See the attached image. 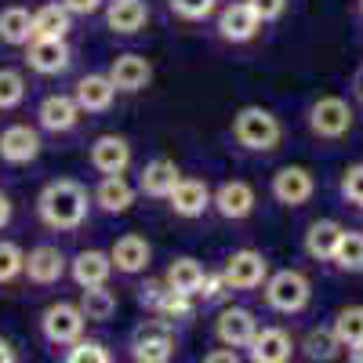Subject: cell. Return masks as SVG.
Wrapping results in <instances>:
<instances>
[{
    "mask_svg": "<svg viewBox=\"0 0 363 363\" xmlns=\"http://www.w3.org/2000/svg\"><path fill=\"white\" fill-rule=\"evenodd\" d=\"M66 363H113L109 349L102 342H73V349L66 352Z\"/></svg>",
    "mask_w": 363,
    "mask_h": 363,
    "instance_id": "8d00e7d4",
    "label": "cell"
},
{
    "mask_svg": "<svg viewBox=\"0 0 363 363\" xmlns=\"http://www.w3.org/2000/svg\"><path fill=\"white\" fill-rule=\"evenodd\" d=\"M109 262L116 272H124V277H138V272L149 269V262H153V247H149V240L138 236V233H124L116 240V244L109 247Z\"/></svg>",
    "mask_w": 363,
    "mask_h": 363,
    "instance_id": "9a60e30c",
    "label": "cell"
},
{
    "mask_svg": "<svg viewBox=\"0 0 363 363\" xmlns=\"http://www.w3.org/2000/svg\"><path fill=\"white\" fill-rule=\"evenodd\" d=\"M247 4L255 8V15L262 22H277L284 11H287V0H247Z\"/></svg>",
    "mask_w": 363,
    "mask_h": 363,
    "instance_id": "60d3db41",
    "label": "cell"
},
{
    "mask_svg": "<svg viewBox=\"0 0 363 363\" xmlns=\"http://www.w3.org/2000/svg\"><path fill=\"white\" fill-rule=\"evenodd\" d=\"M167 8L182 22H203L218 11V0H167Z\"/></svg>",
    "mask_w": 363,
    "mask_h": 363,
    "instance_id": "836d02e7",
    "label": "cell"
},
{
    "mask_svg": "<svg viewBox=\"0 0 363 363\" xmlns=\"http://www.w3.org/2000/svg\"><path fill=\"white\" fill-rule=\"evenodd\" d=\"M109 80L116 91H124V95H138V91L149 87V80H153V66H149L145 55H116L113 66H109Z\"/></svg>",
    "mask_w": 363,
    "mask_h": 363,
    "instance_id": "5bb4252c",
    "label": "cell"
},
{
    "mask_svg": "<svg viewBox=\"0 0 363 363\" xmlns=\"http://www.w3.org/2000/svg\"><path fill=\"white\" fill-rule=\"evenodd\" d=\"M338 352H342V342L335 335V327H313L309 335H306V356L309 359L327 363V359H335Z\"/></svg>",
    "mask_w": 363,
    "mask_h": 363,
    "instance_id": "1f68e13d",
    "label": "cell"
},
{
    "mask_svg": "<svg viewBox=\"0 0 363 363\" xmlns=\"http://www.w3.org/2000/svg\"><path fill=\"white\" fill-rule=\"evenodd\" d=\"M22 265H26L22 247L18 244H8V240H0V284L15 280L18 272H22Z\"/></svg>",
    "mask_w": 363,
    "mask_h": 363,
    "instance_id": "74e56055",
    "label": "cell"
},
{
    "mask_svg": "<svg viewBox=\"0 0 363 363\" xmlns=\"http://www.w3.org/2000/svg\"><path fill=\"white\" fill-rule=\"evenodd\" d=\"M26 99V77L18 69H0V109H15Z\"/></svg>",
    "mask_w": 363,
    "mask_h": 363,
    "instance_id": "e575fe53",
    "label": "cell"
},
{
    "mask_svg": "<svg viewBox=\"0 0 363 363\" xmlns=\"http://www.w3.org/2000/svg\"><path fill=\"white\" fill-rule=\"evenodd\" d=\"M69 272L80 291L87 287H106L109 284V272H113V262L106 251H80L73 262H69Z\"/></svg>",
    "mask_w": 363,
    "mask_h": 363,
    "instance_id": "484cf974",
    "label": "cell"
},
{
    "mask_svg": "<svg viewBox=\"0 0 363 363\" xmlns=\"http://www.w3.org/2000/svg\"><path fill=\"white\" fill-rule=\"evenodd\" d=\"M58 4H62L69 15H84V18H87V15H95L106 0H58Z\"/></svg>",
    "mask_w": 363,
    "mask_h": 363,
    "instance_id": "b9f144b4",
    "label": "cell"
},
{
    "mask_svg": "<svg viewBox=\"0 0 363 363\" xmlns=\"http://www.w3.org/2000/svg\"><path fill=\"white\" fill-rule=\"evenodd\" d=\"M247 352H251V363H291L294 342L280 327H258V335L251 338Z\"/></svg>",
    "mask_w": 363,
    "mask_h": 363,
    "instance_id": "7402d4cb",
    "label": "cell"
},
{
    "mask_svg": "<svg viewBox=\"0 0 363 363\" xmlns=\"http://www.w3.org/2000/svg\"><path fill=\"white\" fill-rule=\"evenodd\" d=\"M203 272H207V269H203L196 258H174V262L167 265V272H164V284H167V291H174V294H196Z\"/></svg>",
    "mask_w": 363,
    "mask_h": 363,
    "instance_id": "83f0119b",
    "label": "cell"
},
{
    "mask_svg": "<svg viewBox=\"0 0 363 363\" xmlns=\"http://www.w3.org/2000/svg\"><path fill=\"white\" fill-rule=\"evenodd\" d=\"M349 363H363V342L349 349Z\"/></svg>",
    "mask_w": 363,
    "mask_h": 363,
    "instance_id": "bcb514c9",
    "label": "cell"
},
{
    "mask_svg": "<svg viewBox=\"0 0 363 363\" xmlns=\"http://www.w3.org/2000/svg\"><path fill=\"white\" fill-rule=\"evenodd\" d=\"M22 272L29 277V284H40V287H51L62 280V272H66V255L58 251L55 244H40L26 255V265Z\"/></svg>",
    "mask_w": 363,
    "mask_h": 363,
    "instance_id": "ffe728a7",
    "label": "cell"
},
{
    "mask_svg": "<svg viewBox=\"0 0 363 363\" xmlns=\"http://www.w3.org/2000/svg\"><path fill=\"white\" fill-rule=\"evenodd\" d=\"M11 215H15V203H11V196H8V193H0V229H4V225L11 222Z\"/></svg>",
    "mask_w": 363,
    "mask_h": 363,
    "instance_id": "ee69618b",
    "label": "cell"
},
{
    "mask_svg": "<svg viewBox=\"0 0 363 363\" xmlns=\"http://www.w3.org/2000/svg\"><path fill=\"white\" fill-rule=\"evenodd\" d=\"M73 29V15L62 4H44L33 11V40H66Z\"/></svg>",
    "mask_w": 363,
    "mask_h": 363,
    "instance_id": "4316f807",
    "label": "cell"
},
{
    "mask_svg": "<svg viewBox=\"0 0 363 363\" xmlns=\"http://www.w3.org/2000/svg\"><path fill=\"white\" fill-rule=\"evenodd\" d=\"M356 99H359V102H363V69H359V73H356Z\"/></svg>",
    "mask_w": 363,
    "mask_h": 363,
    "instance_id": "7dc6e473",
    "label": "cell"
},
{
    "mask_svg": "<svg viewBox=\"0 0 363 363\" xmlns=\"http://www.w3.org/2000/svg\"><path fill=\"white\" fill-rule=\"evenodd\" d=\"M338 189H342L345 203H352V207H359V211H363V164H349V167L342 171Z\"/></svg>",
    "mask_w": 363,
    "mask_h": 363,
    "instance_id": "d590c367",
    "label": "cell"
},
{
    "mask_svg": "<svg viewBox=\"0 0 363 363\" xmlns=\"http://www.w3.org/2000/svg\"><path fill=\"white\" fill-rule=\"evenodd\" d=\"M269 189H272V200H277V203H284V207H301V203H309V200H313V193H316V178H313L309 167L287 164V167H280L277 174H272Z\"/></svg>",
    "mask_w": 363,
    "mask_h": 363,
    "instance_id": "ba28073f",
    "label": "cell"
},
{
    "mask_svg": "<svg viewBox=\"0 0 363 363\" xmlns=\"http://www.w3.org/2000/svg\"><path fill=\"white\" fill-rule=\"evenodd\" d=\"M178 178H182L178 164L167 160V157H157V160H149V164L142 167V174H138V189H142L145 196H153V200H167L171 189L178 186Z\"/></svg>",
    "mask_w": 363,
    "mask_h": 363,
    "instance_id": "cb8c5ba5",
    "label": "cell"
},
{
    "mask_svg": "<svg viewBox=\"0 0 363 363\" xmlns=\"http://www.w3.org/2000/svg\"><path fill=\"white\" fill-rule=\"evenodd\" d=\"M345 236V225L335 222V218H316L309 229H306V255L316 258V262H330Z\"/></svg>",
    "mask_w": 363,
    "mask_h": 363,
    "instance_id": "d4e9b609",
    "label": "cell"
},
{
    "mask_svg": "<svg viewBox=\"0 0 363 363\" xmlns=\"http://www.w3.org/2000/svg\"><path fill=\"white\" fill-rule=\"evenodd\" d=\"M330 262H335L342 272H363V233L345 229L342 244H338V251H335Z\"/></svg>",
    "mask_w": 363,
    "mask_h": 363,
    "instance_id": "d6a6232c",
    "label": "cell"
},
{
    "mask_svg": "<svg viewBox=\"0 0 363 363\" xmlns=\"http://www.w3.org/2000/svg\"><path fill=\"white\" fill-rule=\"evenodd\" d=\"M40 149H44L40 131L29 128V124H11V128L0 131V160L4 164H15V167L33 164L40 157Z\"/></svg>",
    "mask_w": 363,
    "mask_h": 363,
    "instance_id": "8fae6325",
    "label": "cell"
},
{
    "mask_svg": "<svg viewBox=\"0 0 363 363\" xmlns=\"http://www.w3.org/2000/svg\"><path fill=\"white\" fill-rule=\"evenodd\" d=\"M222 277H225V287L229 291H255L269 280V258L255 247H240L225 258V269H222Z\"/></svg>",
    "mask_w": 363,
    "mask_h": 363,
    "instance_id": "8992f818",
    "label": "cell"
},
{
    "mask_svg": "<svg viewBox=\"0 0 363 363\" xmlns=\"http://www.w3.org/2000/svg\"><path fill=\"white\" fill-rule=\"evenodd\" d=\"M26 62L40 77H58V73L69 69L73 51H69L66 40H29L26 44Z\"/></svg>",
    "mask_w": 363,
    "mask_h": 363,
    "instance_id": "2e32d148",
    "label": "cell"
},
{
    "mask_svg": "<svg viewBox=\"0 0 363 363\" xmlns=\"http://www.w3.org/2000/svg\"><path fill=\"white\" fill-rule=\"evenodd\" d=\"M215 335L225 349H247L251 338L258 335V320L251 309H240V306H229L218 313L215 320Z\"/></svg>",
    "mask_w": 363,
    "mask_h": 363,
    "instance_id": "4fadbf2b",
    "label": "cell"
},
{
    "mask_svg": "<svg viewBox=\"0 0 363 363\" xmlns=\"http://www.w3.org/2000/svg\"><path fill=\"white\" fill-rule=\"evenodd\" d=\"M233 142L247 153H272L284 142V124L265 106H244L233 116Z\"/></svg>",
    "mask_w": 363,
    "mask_h": 363,
    "instance_id": "7a4b0ae2",
    "label": "cell"
},
{
    "mask_svg": "<svg viewBox=\"0 0 363 363\" xmlns=\"http://www.w3.org/2000/svg\"><path fill=\"white\" fill-rule=\"evenodd\" d=\"M37 124L51 135H66L80 124V106L73 95H48L37 106Z\"/></svg>",
    "mask_w": 363,
    "mask_h": 363,
    "instance_id": "d6986e66",
    "label": "cell"
},
{
    "mask_svg": "<svg viewBox=\"0 0 363 363\" xmlns=\"http://www.w3.org/2000/svg\"><path fill=\"white\" fill-rule=\"evenodd\" d=\"M73 99H77L80 113H106L116 102V87H113L109 73H87L77 80Z\"/></svg>",
    "mask_w": 363,
    "mask_h": 363,
    "instance_id": "44dd1931",
    "label": "cell"
},
{
    "mask_svg": "<svg viewBox=\"0 0 363 363\" xmlns=\"http://www.w3.org/2000/svg\"><path fill=\"white\" fill-rule=\"evenodd\" d=\"M0 363H18V356H15V349L0 338Z\"/></svg>",
    "mask_w": 363,
    "mask_h": 363,
    "instance_id": "f6af8a7d",
    "label": "cell"
},
{
    "mask_svg": "<svg viewBox=\"0 0 363 363\" xmlns=\"http://www.w3.org/2000/svg\"><path fill=\"white\" fill-rule=\"evenodd\" d=\"M352 106L342 95H323L309 106V131L323 142H338L352 131Z\"/></svg>",
    "mask_w": 363,
    "mask_h": 363,
    "instance_id": "277c9868",
    "label": "cell"
},
{
    "mask_svg": "<svg viewBox=\"0 0 363 363\" xmlns=\"http://www.w3.org/2000/svg\"><path fill=\"white\" fill-rule=\"evenodd\" d=\"M203 363H240V356H236V349H211L207 356H203Z\"/></svg>",
    "mask_w": 363,
    "mask_h": 363,
    "instance_id": "7bdbcfd3",
    "label": "cell"
},
{
    "mask_svg": "<svg viewBox=\"0 0 363 363\" xmlns=\"http://www.w3.org/2000/svg\"><path fill=\"white\" fill-rule=\"evenodd\" d=\"M84 313L80 306H73V301H55V306H48L40 313V330H44V338L51 345H73L84 338Z\"/></svg>",
    "mask_w": 363,
    "mask_h": 363,
    "instance_id": "52a82bcc",
    "label": "cell"
},
{
    "mask_svg": "<svg viewBox=\"0 0 363 363\" xmlns=\"http://www.w3.org/2000/svg\"><path fill=\"white\" fill-rule=\"evenodd\" d=\"M135 196H138V189L124 174H102L95 193H91V203L99 211H106V215H124V211L135 207Z\"/></svg>",
    "mask_w": 363,
    "mask_h": 363,
    "instance_id": "e0dca14e",
    "label": "cell"
},
{
    "mask_svg": "<svg viewBox=\"0 0 363 363\" xmlns=\"http://www.w3.org/2000/svg\"><path fill=\"white\" fill-rule=\"evenodd\" d=\"M229 287H225V277H222V272H203V280H200V298L203 301H215V298H222Z\"/></svg>",
    "mask_w": 363,
    "mask_h": 363,
    "instance_id": "ab89813d",
    "label": "cell"
},
{
    "mask_svg": "<svg viewBox=\"0 0 363 363\" xmlns=\"http://www.w3.org/2000/svg\"><path fill=\"white\" fill-rule=\"evenodd\" d=\"M87 211H91V196L77 178H55L37 196V215L55 233L80 229L87 222Z\"/></svg>",
    "mask_w": 363,
    "mask_h": 363,
    "instance_id": "6da1fadb",
    "label": "cell"
},
{
    "mask_svg": "<svg viewBox=\"0 0 363 363\" xmlns=\"http://www.w3.org/2000/svg\"><path fill=\"white\" fill-rule=\"evenodd\" d=\"M87 160L99 174H124L131 167L135 153H131V142L124 135H99L95 142H91Z\"/></svg>",
    "mask_w": 363,
    "mask_h": 363,
    "instance_id": "30bf717a",
    "label": "cell"
},
{
    "mask_svg": "<svg viewBox=\"0 0 363 363\" xmlns=\"http://www.w3.org/2000/svg\"><path fill=\"white\" fill-rule=\"evenodd\" d=\"M80 313H84V320H91V323L113 320V313H116V294L106 291V287H87V291H80Z\"/></svg>",
    "mask_w": 363,
    "mask_h": 363,
    "instance_id": "f546056e",
    "label": "cell"
},
{
    "mask_svg": "<svg viewBox=\"0 0 363 363\" xmlns=\"http://www.w3.org/2000/svg\"><path fill=\"white\" fill-rule=\"evenodd\" d=\"M359 11H363V0H359Z\"/></svg>",
    "mask_w": 363,
    "mask_h": 363,
    "instance_id": "c3c4849f",
    "label": "cell"
},
{
    "mask_svg": "<svg viewBox=\"0 0 363 363\" xmlns=\"http://www.w3.org/2000/svg\"><path fill=\"white\" fill-rule=\"evenodd\" d=\"M174 356V330L167 320H145L131 335V359L135 363H171Z\"/></svg>",
    "mask_w": 363,
    "mask_h": 363,
    "instance_id": "5b68a950",
    "label": "cell"
},
{
    "mask_svg": "<svg viewBox=\"0 0 363 363\" xmlns=\"http://www.w3.org/2000/svg\"><path fill=\"white\" fill-rule=\"evenodd\" d=\"M0 40L11 44V48H26L29 40H33V15H29L26 8L11 4L0 11Z\"/></svg>",
    "mask_w": 363,
    "mask_h": 363,
    "instance_id": "f1b7e54d",
    "label": "cell"
},
{
    "mask_svg": "<svg viewBox=\"0 0 363 363\" xmlns=\"http://www.w3.org/2000/svg\"><path fill=\"white\" fill-rule=\"evenodd\" d=\"M258 29H262V18L255 15L247 0H236V4L218 11V37L225 44H247L258 37Z\"/></svg>",
    "mask_w": 363,
    "mask_h": 363,
    "instance_id": "7c38bea8",
    "label": "cell"
},
{
    "mask_svg": "<svg viewBox=\"0 0 363 363\" xmlns=\"http://www.w3.org/2000/svg\"><path fill=\"white\" fill-rule=\"evenodd\" d=\"M211 207H215L225 222H244V218L255 215L258 196H255V189H251V182L233 178V182H222V186L211 193Z\"/></svg>",
    "mask_w": 363,
    "mask_h": 363,
    "instance_id": "9c48e42d",
    "label": "cell"
},
{
    "mask_svg": "<svg viewBox=\"0 0 363 363\" xmlns=\"http://www.w3.org/2000/svg\"><path fill=\"white\" fill-rule=\"evenodd\" d=\"M164 298H167V284H164V280H149V284L138 287V301H142L149 313H160Z\"/></svg>",
    "mask_w": 363,
    "mask_h": 363,
    "instance_id": "f35d334b",
    "label": "cell"
},
{
    "mask_svg": "<svg viewBox=\"0 0 363 363\" xmlns=\"http://www.w3.org/2000/svg\"><path fill=\"white\" fill-rule=\"evenodd\" d=\"M167 207L174 211L178 218H200L203 211L211 207V186L203 178H178V186L167 196Z\"/></svg>",
    "mask_w": 363,
    "mask_h": 363,
    "instance_id": "ac0fdd59",
    "label": "cell"
},
{
    "mask_svg": "<svg viewBox=\"0 0 363 363\" xmlns=\"http://www.w3.org/2000/svg\"><path fill=\"white\" fill-rule=\"evenodd\" d=\"M309 298H313V284H309L306 272H298V269H280L265 280V301H269V309H277V313L294 316L309 306Z\"/></svg>",
    "mask_w": 363,
    "mask_h": 363,
    "instance_id": "3957f363",
    "label": "cell"
},
{
    "mask_svg": "<svg viewBox=\"0 0 363 363\" xmlns=\"http://www.w3.org/2000/svg\"><path fill=\"white\" fill-rule=\"evenodd\" d=\"M149 22V4L145 0H109L106 4V26L116 37H135Z\"/></svg>",
    "mask_w": 363,
    "mask_h": 363,
    "instance_id": "603a6c76",
    "label": "cell"
},
{
    "mask_svg": "<svg viewBox=\"0 0 363 363\" xmlns=\"http://www.w3.org/2000/svg\"><path fill=\"white\" fill-rule=\"evenodd\" d=\"M335 335L342 342V349H352L363 342V306H345L338 316H335Z\"/></svg>",
    "mask_w": 363,
    "mask_h": 363,
    "instance_id": "4dcf8cb0",
    "label": "cell"
}]
</instances>
